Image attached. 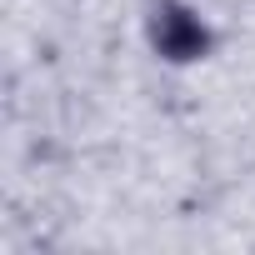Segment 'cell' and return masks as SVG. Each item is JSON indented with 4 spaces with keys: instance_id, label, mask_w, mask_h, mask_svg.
Wrapping results in <instances>:
<instances>
[{
    "instance_id": "obj_1",
    "label": "cell",
    "mask_w": 255,
    "mask_h": 255,
    "mask_svg": "<svg viewBox=\"0 0 255 255\" xmlns=\"http://www.w3.org/2000/svg\"><path fill=\"white\" fill-rule=\"evenodd\" d=\"M145 40L165 65H195L215 50L210 20L185 0H150L145 5Z\"/></svg>"
}]
</instances>
